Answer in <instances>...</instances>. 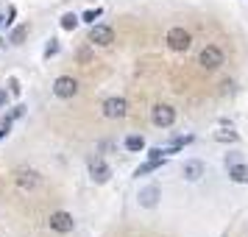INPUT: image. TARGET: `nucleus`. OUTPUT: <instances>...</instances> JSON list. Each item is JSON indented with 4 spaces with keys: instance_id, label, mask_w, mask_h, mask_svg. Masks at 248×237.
Returning <instances> with one entry per match:
<instances>
[{
    "instance_id": "f257e3e1",
    "label": "nucleus",
    "mask_w": 248,
    "mask_h": 237,
    "mask_svg": "<svg viewBox=\"0 0 248 237\" xmlns=\"http://www.w3.org/2000/svg\"><path fill=\"white\" fill-rule=\"evenodd\" d=\"M12 176H14V184L23 192H34V190L42 187V176H39L34 168H17Z\"/></svg>"
},
{
    "instance_id": "f03ea898",
    "label": "nucleus",
    "mask_w": 248,
    "mask_h": 237,
    "mask_svg": "<svg viewBox=\"0 0 248 237\" xmlns=\"http://www.w3.org/2000/svg\"><path fill=\"white\" fill-rule=\"evenodd\" d=\"M151 123L159 126V128H170V126L176 123V109L168 106V103H159L151 109Z\"/></svg>"
},
{
    "instance_id": "7ed1b4c3",
    "label": "nucleus",
    "mask_w": 248,
    "mask_h": 237,
    "mask_svg": "<svg viewBox=\"0 0 248 237\" xmlns=\"http://www.w3.org/2000/svg\"><path fill=\"white\" fill-rule=\"evenodd\" d=\"M87 170H90V179L95 181V184H106V181L112 179V168H109L101 157H92L90 162H87Z\"/></svg>"
},
{
    "instance_id": "20e7f679",
    "label": "nucleus",
    "mask_w": 248,
    "mask_h": 237,
    "mask_svg": "<svg viewBox=\"0 0 248 237\" xmlns=\"http://www.w3.org/2000/svg\"><path fill=\"white\" fill-rule=\"evenodd\" d=\"M223 62H226L223 50H220V47H215V45H206L201 50V56H198V64H201L203 70H217Z\"/></svg>"
},
{
    "instance_id": "39448f33",
    "label": "nucleus",
    "mask_w": 248,
    "mask_h": 237,
    "mask_svg": "<svg viewBox=\"0 0 248 237\" xmlns=\"http://www.w3.org/2000/svg\"><path fill=\"white\" fill-rule=\"evenodd\" d=\"M53 95L56 98H73V95H78V81L73 79V76H59L56 81H53Z\"/></svg>"
},
{
    "instance_id": "423d86ee",
    "label": "nucleus",
    "mask_w": 248,
    "mask_h": 237,
    "mask_svg": "<svg viewBox=\"0 0 248 237\" xmlns=\"http://www.w3.org/2000/svg\"><path fill=\"white\" fill-rule=\"evenodd\" d=\"M190 45H192V36H190V31H184V28H170L168 31V47L170 50H190Z\"/></svg>"
},
{
    "instance_id": "0eeeda50",
    "label": "nucleus",
    "mask_w": 248,
    "mask_h": 237,
    "mask_svg": "<svg viewBox=\"0 0 248 237\" xmlns=\"http://www.w3.org/2000/svg\"><path fill=\"white\" fill-rule=\"evenodd\" d=\"M47 226H50L53 232H59V235H67V232H73L76 221H73V215H70V212H50Z\"/></svg>"
},
{
    "instance_id": "6e6552de",
    "label": "nucleus",
    "mask_w": 248,
    "mask_h": 237,
    "mask_svg": "<svg viewBox=\"0 0 248 237\" xmlns=\"http://www.w3.org/2000/svg\"><path fill=\"white\" fill-rule=\"evenodd\" d=\"M90 42L92 45H101V47L112 45L114 42V31L109 28V25H92L90 28Z\"/></svg>"
},
{
    "instance_id": "1a4fd4ad",
    "label": "nucleus",
    "mask_w": 248,
    "mask_h": 237,
    "mask_svg": "<svg viewBox=\"0 0 248 237\" xmlns=\"http://www.w3.org/2000/svg\"><path fill=\"white\" fill-rule=\"evenodd\" d=\"M181 176L187 181H201L203 176H206V165L198 162V159H187V162L181 165Z\"/></svg>"
},
{
    "instance_id": "9d476101",
    "label": "nucleus",
    "mask_w": 248,
    "mask_h": 237,
    "mask_svg": "<svg viewBox=\"0 0 248 237\" xmlns=\"http://www.w3.org/2000/svg\"><path fill=\"white\" fill-rule=\"evenodd\" d=\"M159 198H162L159 184H148V187H142V190H140V195H137L140 206H145V209H154V206L159 204Z\"/></svg>"
},
{
    "instance_id": "9b49d317",
    "label": "nucleus",
    "mask_w": 248,
    "mask_h": 237,
    "mask_svg": "<svg viewBox=\"0 0 248 237\" xmlns=\"http://www.w3.org/2000/svg\"><path fill=\"white\" fill-rule=\"evenodd\" d=\"M125 112H128L125 98H109V101H103V114H106V117L117 120V117H125Z\"/></svg>"
},
{
    "instance_id": "f8f14e48",
    "label": "nucleus",
    "mask_w": 248,
    "mask_h": 237,
    "mask_svg": "<svg viewBox=\"0 0 248 237\" xmlns=\"http://www.w3.org/2000/svg\"><path fill=\"white\" fill-rule=\"evenodd\" d=\"M229 179L237 181V184H248V168L243 162H237V165H229Z\"/></svg>"
},
{
    "instance_id": "ddd939ff",
    "label": "nucleus",
    "mask_w": 248,
    "mask_h": 237,
    "mask_svg": "<svg viewBox=\"0 0 248 237\" xmlns=\"http://www.w3.org/2000/svg\"><path fill=\"white\" fill-rule=\"evenodd\" d=\"M165 165V159H148L145 165H140V168L134 170V176H145V173H154V170H159Z\"/></svg>"
},
{
    "instance_id": "4468645a",
    "label": "nucleus",
    "mask_w": 248,
    "mask_h": 237,
    "mask_svg": "<svg viewBox=\"0 0 248 237\" xmlns=\"http://www.w3.org/2000/svg\"><path fill=\"white\" fill-rule=\"evenodd\" d=\"M125 148H128V151H145V140H142V137H137V134H131V137H125Z\"/></svg>"
},
{
    "instance_id": "2eb2a0df",
    "label": "nucleus",
    "mask_w": 248,
    "mask_h": 237,
    "mask_svg": "<svg viewBox=\"0 0 248 237\" xmlns=\"http://www.w3.org/2000/svg\"><path fill=\"white\" fill-rule=\"evenodd\" d=\"M78 23H81V20L76 17V14H64V17H62V28H64V31H73Z\"/></svg>"
},
{
    "instance_id": "dca6fc26",
    "label": "nucleus",
    "mask_w": 248,
    "mask_h": 237,
    "mask_svg": "<svg viewBox=\"0 0 248 237\" xmlns=\"http://www.w3.org/2000/svg\"><path fill=\"white\" fill-rule=\"evenodd\" d=\"M217 140H220V142H237V140H240V137H237V131H217Z\"/></svg>"
},
{
    "instance_id": "f3484780",
    "label": "nucleus",
    "mask_w": 248,
    "mask_h": 237,
    "mask_svg": "<svg viewBox=\"0 0 248 237\" xmlns=\"http://www.w3.org/2000/svg\"><path fill=\"white\" fill-rule=\"evenodd\" d=\"M25 34H28V25H20V28H14V34H12V42H14V45H20Z\"/></svg>"
},
{
    "instance_id": "a211bd4d",
    "label": "nucleus",
    "mask_w": 248,
    "mask_h": 237,
    "mask_svg": "<svg viewBox=\"0 0 248 237\" xmlns=\"http://www.w3.org/2000/svg\"><path fill=\"white\" fill-rule=\"evenodd\" d=\"M98 17H101V9H95V12H87L84 17H81V20H84V23H92V25H95V20H98Z\"/></svg>"
},
{
    "instance_id": "6ab92c4d",
    "label": "nucleus",
    "mask_w": 248,
    "mask_h": 237,
    "mask_svg": "<svg viewBox=\"0 0 248 237\" xmlns=\"http://www.w3.org/2000/svg\"><path fill=\"white\" fill-rule=\"evenodd\" d=\"M226 168H229V165H237V162H243V157H240V154H226Z\"/></svg>"
},
{
    "instance_id": "aec40b11",
    "label": "nucleus",
    "mask_w": 248,
    "mask_h": 237,
    "mask_svg": "<svg viewBox=\"0 0 248 237\" xmlns=\"http://www.w3.org/2000/svg\"><path fill=\"white\" fill-rule=\"evenodd\" d=\"M59 50V45H56V39H50V45L45 47V56H50V53H56Z\"/></svg>"
},
{
    "instance_id": "412c9836",
    "label": "nucleus",
    "mask_w": 248,
    "mask_h": 237,
    "mask_svg": "<svg viewBox=\"0 0 248 237\" xmlns=\"http://www.w3.org/2000/svg\"><path fill=\"white\" fill-rule=\"evenodd\" d=\"M9 87H12V92H14V95H20V84H17V79H12V81H9Z\"/></svg>"
},
{
    "instance_id": "4be33fe9",
    "label": "nucleus",
    "mask_w": 248,
    "mask_h": 237,
    "mask_svg": "<svg viewBox=\"0 0 248 237\" xmlns=\"http://www.w3.org/2000/svg\"><path fill=\"white\" fill-rule=\"evenodd\" d=\"M6 98H9V92H6V90H0V109L6 106Z\"/></svg>"
},
{
    "instance_id": "5701e85b",
    "label": "nucleus",
    "mask_w": 248,
    "mask_h": 237,
    "mask_svg": "<svg viewBox=\"0 0 248 237\" xmlns=\"http://www.w3.org/2000/svg\"><path fill=\"white\" fill-rule=\"evenodd\" d=\"M6 134H9V126H0V140H3Z\"/></svg>"
},
{
    "instance_id": "b1692460",
    "label": "nucleus",
    "mask_w": 248,
    "mask_h": 237,
    "mask_svg": "<svg viewBox=\"0 0 248 237\" xmlns=\"http://www.w3.org/2000/svg\"><path fill=\"white\" fill-rule=\"evenodd\" d=\"M0 25H3V17H0Z\"/></svg>"
}]
</instances>
